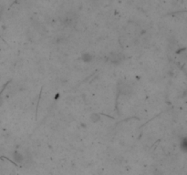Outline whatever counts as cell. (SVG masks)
<instances>
[{
	"instance_id": "obj_2",
	"label": "cell",
	"mask_w": 187,
	"mask_h": 175,
	"mask_svg": "<svg viewBox=\"0 0 187 175\" xmlns=\"http://www.w3.org/2000/svg\"><path fill=\"white\" fill-rule=\"evenodd\" d=\"M93 60V56L89 53H85L82 55V60L84 62H90Z\"/></svg>"
},
{
	"instance_id": "obj_4",
	"label": "cell",
	"mask_w": 187,
	"mask_h": 175,
	"mask_svg": "<svg viewBox=\"0 0 187 175\" xmlns=\"http://www.w3.org/2000/svg\"><path fill=\"white\" fill-rule=\"evenodd\" d=\"M182 149L183 150H186V139H184L183 141V143H182Z\"/></svg>"
},
{
	"instance_id": "obj_1",
	"label": "cell",
	"mask_w": 187,
	"mask_h": 175,
	"mask_svg": "<svg viewBox=\"0 0 187 175\" xmlns=\"http://www.w3.org/2000/svg\"><path fill=\"white\" fill-rule=\"evenodd\" d=\"M13 158L17 162H22L24 160V157H23V155L20 152H18V151H15L13 153Z\"/></svg>"
},
{
	"instance_id": "obj_3",
	"label": "cell",
	"mask_w": 187,
	"mask_h": 175,
	"mask_svg": "<svg viewBox=\"0 0 187 175\" xmlns=\"http://www.w3.org/2000/svg\"><path fill=\"white\" fill-rule=\"evenodd\" d=\"M100 116L98 115V114H92L91 115V118H90V120H91V121L92 122H98L99 121H100Z\"/></svg>"
}]
</instances>
